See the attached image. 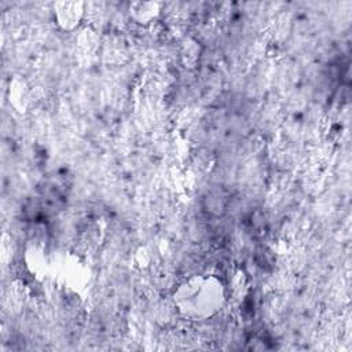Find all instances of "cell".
I'll return each instance as SVG.
<instances>
[{
	"label": "cell",
	"instance_id": "6da1fadb",
	"mask_svg": "<svg viewBox=\"0 0 352 352\" xmlns=\"http://www.w3.org/2000/svg\"><path fill=\"white\" fill-rule=\"evenodd\" d=\"M175 302L183 315L205 319L216 314L224 302L223 285L214 278H197L180 286Z\"/></svg>",
	"mask_w": 352,
	"mask_h": 352
}]
</instances>
